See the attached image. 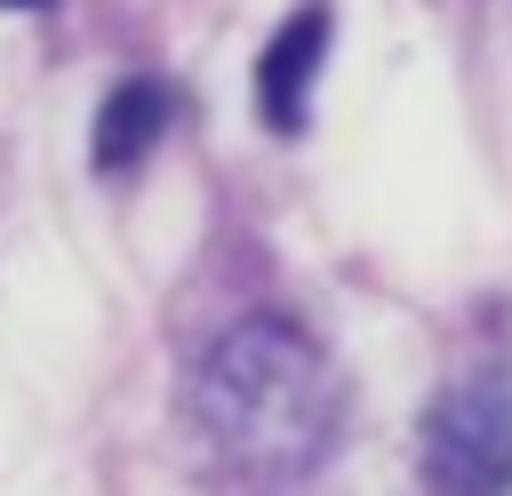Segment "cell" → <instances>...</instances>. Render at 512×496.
Instances as JSON below:
<instances>
[{"label":"cell","instance_id":"6da1fadb","mask_svg":"<svg viewBox=\"0 0 512 496\" xmlns=\"http://www.w3.org/2000/svg\"><path fill=\"white\" fill-rule=\"evenodd\" d=\"M192 416L200 432L248 464V472H304L336 448L344 424V384L328 352L288 328V320H240L208 344L192 376Z\"/></svg>","mask_w":512,"mask_h":496},{"label":"cell","instance_id":"7a4b0ae2","mask_svg":"<svg viewBox=\"0 0 512 496\" xmlns=\"http://www.w3.org/2000/svg\"><path fill=\"white\" fill-rule=\"evenodd\" d=\"M424 472L440 496H512V376L480 368L424 416Z\"/></svg>","mask_w":512,"mask_h":496},{"label":"cell","instance_id":"3957f363","mask_svg":"<svg viewBox=\"0 0 512 496\" xmlns=\"http://www.w3.org/2000/svg\"><path fill=\"white\" fill-rule=\"evenodd\" d=\"M320 56H328V0H304V8L272 32V48H264V64H256L264 128H280V136H296V128H304V104H312Z\"/></svg>","mask_w":512,"mask_h":496},{"label":"cell","instance_id":"277c9868","mask_svg":"<svg viewBox=\"0 0 512 496\" xmlns=\"http://www.w3.org/2000/svg\"><path fill=\"white\" fill-rule=\"evenodd\" d=\"M168 112H176V96H168L160 80H120V88L104 96V112H96L88 160H96L104 176H128V168L168 136Z\"/></svg>","mask_w":512,"mask_h":496},{"label":"cell","instance_id":"5b68a950","mask_svg":"<svg viewBox=\"0 0 512 496\" xmlns=\"http://www.w3.org/2000/svg\"><path fill=\"white\" fill-rule=\"evenodd\" d=\"M0 8H40V0H0Z\"/></svg>","mask_w":512,"mask_h":496}]
</instances>
